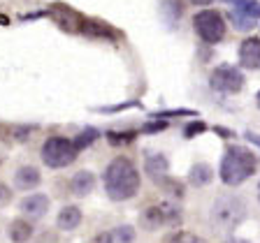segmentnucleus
<instances>
[{
  "label": "nucleus",
  "instance_id": "1",
  "mask_svg": "<svg viewBox=\"0 0 260 243\" xmlns=\"http://www.w3.org/2000/svg\"><path fill=\"white\" fill-rule=\"evenodd\" d=\"M105 190L114 201H125L140 190V174L128 157H116L105 169Z\"/></svg>",
  "mask_w": 260,
  "mask_h": 243
},
{
  "label": "nucleus",
  "instance_id": "2",
  "mask_svg": "<svg viewBox=\"0 0 260 243\" xmlns=\"http://www.w3.org/2000/svg\"><path fill=\"white\" fill-rule=\"evenodd\" d=\"M255 155L249 148L230 146L221 162V178L225 185H242L246 178L255 174Z\"/></svg>",
  "mask_w": 260,
  "mask_h": 243
},
{
  "label": "nucleus",
  "instance_id": "3",
  "mask_svg": "<svg viewBox=\"0 0 260 243\" xmlns=\"http://www.w3.org/2000/svg\"><path fill=\"white\" fill-rule=\"evenodd\" d=\"M246 218V204L239 197H218L211 206V222L221 232H233L235 227Z\"/></svg>",
  "mask_w": 260,
  "mask_h": 243
},
{
  "label": "nucleus",
  "instance_id": "4",
  "mask_svg": "<svg viewBox=\"0 0 260 243\" xmlns=\"http://www.w3.org/2000/svg\"><path fill=\"white\" fill-rule=\"evenodd\" d=\"M77 144L65 137H49L42 146V160L47 167L51 169H63L68 165H72L77 157Z\"/></svg>",
  "mask_w": 260,
  "mask_h": 243
},
{
  "label": "nucleus",
  "instance_id": "5",
  "mask_svg": "<svg viewBox=\"0 0 260 243\" xmlns=\"http://www.w3.org/2000/svg\"><path fill=\"white\" fill-rule=\"evenodd\" d=\"M193 26L200 35V39H205L207 44H216L225 37V21H223L221 12L216 10H202L195 14Z\"/></svg>",
  "mask_w": 260,
  "mask_h": 243
},
{
  "label": "nucleus",
  "instance_id": "6",
  "mask_svg": "<svg viewBox=\"0 0 260 243\" xmlns=\"http://www.w3.org/2000/svg\"><path fill=\"white\" fill-rule=\"evenodd\" d=\"M209 86L218 93H239L244 88V74L235 67V65H218L209 76Z\"/></svg>",
  "mask_w": 260,
  "mask_h": 243
},
{
  "label": "nucleus",
  "instance_id": "7",
  "mask_svg": "<svg viewBox=\"0 0 260 243\" xmlns=\"http://www.w3.org/2000/svg\"><path fill=\"white\" fill-rule=\"evenodd\" d=\"M179 220V211L174 209L172 204H158V206H151L142 213V225L146 229H156V227H162V225H172V222Z\"/></svg>",
  "mask_w": 260,
  "mask_h": 243
},
{
  "label": "nucleus",
  "instance_id": "8",
  "mask_svg": "<svg viewBox=\"0 0 260 243\" xmlns=\"http://www.w3.org/2000/svg\"><path fill=\"white\" fill-rule=\"evenodd\" d=\"M51 14H54V19L58 21V26L63 28V30H68V32H81V30H84L86 19H84L81 14H77V12H72L70 7L54 5V7H51Z\"/></svg>",
  "mask_w": 260,
  "mask_h": 243
},
{
  "label": "nucleus",
  "instance_id": "9",
  "mask_svg": "<svg viewBox=\"0 0 260 243\" xmlns=\"http://www.w3.org/2000/svg\"><path fill=\"white\" fill-rule=\"evenodd\" d=\"M239 63L249 70H260V37H249L239 44Z\"/></svg>",
  "mask_w": 260,
  "mask_h": 243
},
{
  "label": "nucleus",
  "instance_id": "10",
  "mask_svg": "<svg viewBox=\"0 0 260 243\" xmlns=\"http://www.w3.org/2000/svg\"><path fill=\"white\" fill-rule=\"evenodd\" d=\"M21 211L23 216L38 220V218H42L49 211V197L47 194H28L26 199L21 201Z\"/></svg>",
  "mask_w": 260,
  "mask_h": 243
},
{
  "label": "nucleus",
  "instance_id": "11",
  "mask_svg": "<svg viewBox=\"0 0 260 243\" xmlns=\"http://www.w3.org/2000/svg\"><path fill=\"white\" fill-rule=\"evenodd\" d=\"M40 181H42V176H40V172L35 167H30V165H26V167H19L14 174V183L19 190H32L38 188Z\"/></svg>",
  "mask_w": 260,
  "mask_h": 243
},
{
  "label": "nucleus",
  "instance_id": "12",
  "mask_svg": "<svg viewBox=\"0 0 260 243\" xmlns=\"http://www.w3.org/2000/svg\"><path fill=\"white\" fill-rule=\"evenodd\" d=\"M70 185L77 197H86V194L93 192V188H95V176H93L91 172H77L75 176H72Z\"/></svg>",
  "mask_w": 260,
  "mask_h": 243
},
{
  "label": "nucleus",
  "instance_id": "13",
  "mask_svg": "<svg viewBox=\"0 0 260 243\" xmlns=\"http://www.w3.org/2000/svg\"><path fill=\"white\" fill-rule=\"evenodd\" d=\"M56 222H58V227L63 232H72V229H77L81 222V211L77 209V206H63Z\"/></svg>",
  "mask_w": 260,
  "mask_h": 243
},
{
  "label": "nucleus",
  "instance_id": "14",
  "mask_svg": "<svg viewBox=\"0 0 260 243\" xmlns=\"http://www.w3.org/2000/svg\"><path fill=\"white\" fill-rule=\"evenodd\" d=\"M168 157L160 155V153H156V155H149L146 157V174L153 178V181H162L165 178V174H168Z\"/></svg>",
  "mask_w": 260,
  "mask_h": 243
},
{
  "label": "nucleus",
  "instance_id": "15",
  "mask_svg": "<svg viewBox=\"0 0 260 243\" xmlns=\"http://www.w3.org/2000/svg\"><path fill=\"white\" fill-rule=\"evenodd\" d=\"M211 176H214V172H211L209 165H205V162H198V165H193L188 172V178L190 183L195 185V188H205L207 183H211Z\"/></svg>",
  "mask_w": 260,
  "mask_h": 243
},
{
  "label": "nucleus",
  "instance_id": "16",
  "mask_svg": "<svg viewBox=\"0 0 260 243\" xmlns=\"http://www.w3.org/2000/svg\"><path fill=\"white\" fill-rule=\"evenodd\" d=\"M32 236V225L28 220H14L10 225V238L14 243H26Z\"/></svg>",
  "mask_w": 260,
  "mask_h": 243
},
{
  "label": "nucleus",
  "instance_id": "17",
  "mask_svg": "<svg viewBox=\"0 0 260 243\" xmlns=\"http://www.w3.org/2000/svg\"><path fill=\"white\" fill-rule=\"evenodd\" d=\"M235 10L255 19V21L260 19V3H255V0H235Z\"/></svg>",
  "mask_w": 260,
  "mask_h": 243
},
{
  "label": "nucleus",
  "instance_id": "18",
  "mask_svg": "<svg viewBox=\"0 0 260 243\" xmlns=\"http://www.w3.org/2000/svg\"><path fill=\"white\" fill-rule=\"evenodd\" d=\"M230 21H233V26L237 28V30H251V28H255V19H251V16H246V14H242V12H237V10H233L230 12Z\"/></svg>",
  "mask_w": 260,
  "mask_h": 243
},
{
  "label": "nucleus",
  "instance_id": "19",
  "mask_svg": "<svg viewBox=\"0 0 260 243\" xmlns=\"http://www.w3.org/2000/svg\"><path fill=\"white\" fill-rule=\"evenodd\" d=\"M112 243H135V229L130 225H121L112 232Z\"/></svg>",
  "mask_w": 260,
  "mask_h": 243
},
{
  "label": "nucleus",
  "instance_id": "20",
  "mask_svg": "<svg viewBox=\"0 0 260 243\" xmlns=\"http://www.w3.org/2000/svg\"><path fill=\"white\" fill-rule=\"evenodd\" d=\"M168 243H207V241H205V238H200V236H195V234L181 232V234H174Z\"/></svg>",
  "mask_w": 260,
  "mask_h": 243
},
{
  "label": "nucleus",
  "instance_id": "21",
  "mask_svg": "<svg viewBox=\"0 0 260 243\" xmlns=\"http://www.w3.org/2000/svg\"><path fill=\"white\" fill-rule=\"evenodd\" d=\"M95 137H98V132H95V130H86L84 135H79V137H77V139H75L77 148H86V146L91 144V141L95 139Z\"/></svg>",
  "mask_w": 260,
  "mask_h": 243
},
{
  "label": "nucleus",
  "instance_id": "22",
  "mask_svg": "<svg viewBox=\"0 0 260 243\" xmlns=\"http://www.w3.org/2000/svg\"><path fill=\"white\" fill-rule=\"evenodd\" d=\"M5 201H10V190L7 185H0V204H5Z\"/></svg>",
  "mask_w": 260,
  "mask_h": 243
},
{
  "label": "nucleus",
  "instance_id": "23",
  "mask_svg": "<svg viewBox=\"0 0 260 243\" xmlns=\"http://www.w3.org/2000/svg\"><path fill=\"white\" fill-rule=\"evenodd\" d=\"M93 243H112V234H98Z\"/></svg>",
  "mask_w": 260,
  "mask_h": 243
},
{
  "label": "nucleus",
  "instance_id": "24",
  "mask_svg": "<svg viewBox=\"0 0 260 243\" xmlns=\"http://www.w3.org/2000/svg\"><path fill=\"white\" fill-rule=\"evenodd\" d=\"M246 139H249V141H255V144L260 146V135H253V132H246Z\"/></svg>",
  "mask_w": 260,
  "mask_h": 243
},
{
  "label": "nucleus",
  "instance_id": "25",
  "mask_svg": "<svg viewBox=\"0 0 260 243\" xmlns=\"http://www.w3.org/2000/svg\"><path fill=\"white\" fill-rule=\"evenodd\" d=\"M190 3H193V5H211L214 0H190Z\"/></svg>",
  "mask_w": 260,
  "mask_h": 243
},
{
  "label": "nucleus",
  "instance_id": "26",
  "mask_svg": "<svg viewBox=\"0 0 260 243\" xmlns=\"http://www.w3.org/2000/svg\"><path fill=\"white\" fill-rule=\"evenodd\" d=\"M225 243H249V241H244V238H228Z\"/></svg>",
  "mask_w": 260,
  "mask_h": 243
},
{
  "label": "nucleus",
  "instance_id": "27",
  "mask_svg": "<svg viewBox=\"0 0 260 243\" xmlns=\"http://www.w3.org/2000/svg\"><path fill=\"white\" fill-rule=\"evenodd\" d=\"M255 100H258V107H260V93H258V97H255Z\"/></svg>",
  "mask_w": 260,
  "mask_h": 243
},
{
  "label": "nucleus",
  "instance_id": "28",
  "mask_svg": "<svg viewBox=\"0 0 260 243\" xmlns=\"http://www.w3.org/2000/svg\"><path fill=\"white\" fill-rule=\"evenodd\" d=\"M258 197H260V185H258Z\"/></svg>",
  "mask_w": 260,
  "mask_h": 243
}]
</instances>
